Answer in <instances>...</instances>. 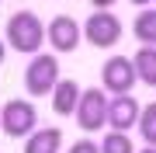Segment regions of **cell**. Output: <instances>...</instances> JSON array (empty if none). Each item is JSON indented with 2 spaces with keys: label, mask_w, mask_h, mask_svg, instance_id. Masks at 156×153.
Wrapping results in <instances>:
<instances>
[{
  "label": "cell",
  "mask_w": 156,
  "mask_h": 153,
  "mask_svg": "<svg viewBox=\"0 0 156 153\" xmlns=\"http://www.w3.org/2000/svg\"><path fill=\"white\" fill-rule=\"evenodd\" d=\"M7 46L14 52H28V56H38L42 42H45V24L38 21V14L31 11H17L11 14V21H7Z\"/></svg>",
  "instance_id": "6da1fadb"
},
{
  "label": "cell",
  "mask_w": 156,
  "mask_h": 153,
  "mask_svg": "<svg viewBox=\"0 0 156 153\" xmlns=\"http://www.w3.org/2000/svg\"><path fill=\"white\" fill-rule=\"evenodd\" d=\"M38 129V111H35L31 101H21V97H11L0 111V132L11 139H28L31 132Z\"/></svg>",
  "instance_id": "7a4b0ae2"
},
{
  "label": "cell",
  "mask_w": 156,
  "mask_h": 153,
  "mask_svg": "<svg viewBox=\"0 0 156 153\" xmlns=\"http://www.w3.org/2000/svg\"><path fill=\"white\" fill-rule=\"evenodd\" d=\"M59 59L52 56V52H38V56H31L28 70H24V87H28L31 97H45L56 91L59 84Z\"/></svg>",
  "instance_id": "3957f363"
},
{
  "label": "cell",
  "mask_w": 156,
  "mask_h": 153,
  "mask_svg": "<svg viewBox=\"0 0 156 153\" xmlns=\"http://www.w3.org/2000/svg\"><path fill=\"white\" fill-rule=\"evenodd\" d=\"M108 91L104 87H87L80 94V104H76V122L83 132H97L108 125Z\"/></svg>",
  "instance_id": "277c9868"
},
{
  "label": "cell",
  "mask_w": 156,
  "mask_h": 153,
  "mask_svg": "<svg viewBox=\"0 0 156 153\" xmlns=\"http://www.w3.org/2000/svg\"><path fill=\"white\" fill-rule=\"evenodd\" d=\"M139 84V73H135V63L128 56H111L101 66V87L108 94H132V87Z\"/></svg>",
  "instance_id": "5b68a950"
},
{
  "label": "cell",
  "mask_w": 156,
  "mask_h": 153,
  "mask_svg": "<svg viewBox=\"0 0 156 153\" xmlns=\"http://www.w3.org/2000/svg\"><path fill=\"white\" fill-rule=\"evenodd\" d=\"M83 38L94 49H111V46L122 42V21L111 11H94L83 24Z\"/></svg>",
  "instance_id": "8992f818"
},
{
  "label": "cell",
  "mask_w": 156,
  "mask_h": 153,
  "mask_svg": "<svg viewBox=\"0 0 156 153\" xmlns=\"http://www.w3.org/2000/svg\"><path fill=\"white\" fill-rule=\"evenodd\" d=\"M80 38H83V28H80L73 17H66V14H56L49 21V28H45V42L56 52H73L80 46Z\"/></svg>",
  "instance_id": "52a82bcc"
},
{
  "label": "cell",
  "mask_w": 156,
  "mask_h": 153,
  "mask_svg": "<svg viewBox=\"0 0 156 153\" xmlns=\"http://www.w3.org/2000/svg\"><path fill=\"white\" fill-rule=\"evenodd\" d=\"M139 115H142V104L135 101L132 94H118L108 101V125L111 132H128L139 125Z\"/></svg>",
  "instance_id": "ba28073f"
},
{
  "label": "cell",
  "mask_w": 156,
  "mask_h": 153,
  "mask_svg": "<svg viewBox=\"0 0 156 153\" xmlns=\"http://www.w3.org/2000/svg\"><path fill=\"white\" fill-rule=\"evenodd\" d=\"M80 94H83V87L76 80H59L56 91H52V111L56 115H76Z\"/></svg>",
  "instance_id": "9c48e42d"
},
{
  "label": "cell",
  "mask_w": 156,
  "mask_h": 153,
  "mask_svg": "<svg viewBox=\"0 0 156 153\" xmlns=\"http://www.w3.org/2000/svg\"><path fill=\"white\" fill-rule=\"evenodd\" d=\"M59 146H62V129H52V125L35 129L24 139V153H59Z\"/></svg>",
  "instance_id": "30bf717a"
},
{
  "label": "cell",
  "mask_w": 156,
  "mask_h": 153,
  "mask_svg": "<svg viewBox=\"0 0 156 153\" xmlns=\"http://www.w3.org/2000/svg\"><path fill=\"white\" fill-rule=\"evenodd\" d=\"M132 63H135V73H139V84L156 87V46H142L132 56Z\"/></svg>",
  "instance_id": "8fae6325"
},
{
  "label": "cell",
  "mask_w": 156,
  "mask_h": 153,
  "mask_svg": "<svg viewBox=\"0 0 156 153\" xmlns=\"http://www.w3.org/2000/svg\"><path fill=\"white\" fill-rule=\"evenodd\" d=\"M132 31L142 46H156V7H142L132 21Z\"/></svg>",
  "instance_id": "7c38bea8"
},
{
  "label": "cell",
  "mask_w": 156,
  "mask_h": 153,
  "mask_svg": "<svg viewBox=\"0 0 156 153\" xmlns=\"http://www.w3.org/2000/svg\"><path fill=\"white\" fill-rule=\"evenodd\" d=\"M135 129L142 132L146 146H156V101L142 108V115H139V125H135Z\"/></svg>",
  "instance_id": "4fadbf2b"
},
{
  "label": "cell",
  "mask_w": 156,
  "mask_h": 153,
  "mask_svg": "<svg viewBox=\"0 0 156 153\" xmlns=\"http://www.w3.org/2000/svg\"><path fill=\"white\" fill-rule=\"evenodd\" d=\"M101 153H135V143L128 139V132H108L101 143Z\"/></svg>",
  "instance_id": "5bb4252c"
},
{
  "label": "cell",
  "mask_w": 156,
  "mask_h": 153,
  "mask_svg": "<svg viewBox=\"0 0 156 153\" xmlns=\"http://www.w3.org/2000/svg\"><path fill=\"white\" fill-rule=\"evenodd\" d=\"M66 153H101V146H97L94 139H76V143H69Z\"/></svg>",
  "instance_id": "9a60e30c"
},
{
  "label": "cell",
  "mask_w": 156,
  "mask_h": 153,
  "mask_svg": "<svg viewBox=\"0 0 156 153\" xmlns=\"http://www.w3.org/2000/svg\"><path fill=\"white\" fill-rule=\"evenodd\" d=\"M111 4H115V0H90L94 11H111Z\"/></svg>",
  "instance_id": "2e32d148"
},
{
  "label": "cell",
  "mask_w": 156,
  "mask_h": 153,
  "mask_svg": "<svg viewBox=\"0 0 156 153\" xmlns=\"http://www.w3.org/2000/svg\"><path fill=\"white\" fill-rule=\"evenodd\" d=\"M135 7H149V4H156V0H132Z\"/></svg>",
  "instance_id": "e0dca14e"
},
{
  "label": "cell",
  "mask_w": 156,
  "mask_h": 153,
  "mask_svg": "<svg viewBox=\"0 0 156 153\" xmlns=\"http://www.w3.org/2000/svg\"><path fill=\"white\" fill-rule=\"evenodd\" d=\"M139 153H156V146H146V150H139Z\"/></svg>",
  "instance_id": "ac0fdd59"
},
{
  "label": "cell",
  "mask_w": 156,
  "mask_h": 153,
  "mask_svg": "<svg viewBox=\"0 0 156 153\" xmlns=\"http://www.w3.org/2000/svg\"><path fill=\"white\" fill-rule=\"evenodd\" d=\"M0 63H4V46H0Z\"/></svg>",
  "instance_id": "d6986e66"
}]
</instances>
